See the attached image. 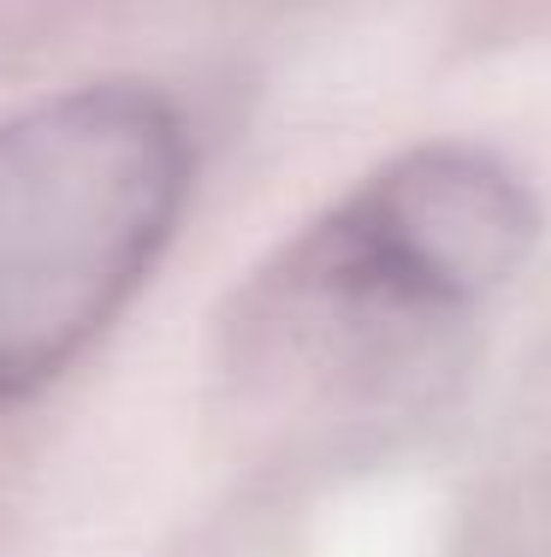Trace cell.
I'll use <instances>...</instances> for the list:
<instances>
[{"label": "cell", "instance_id": "2", "mask_svg": "<svg viewBox=\"0 0 551 557\" xmlns=\"http://www.w3.org/2000/svg\"><path fill=\"white\" fill-rule=\"evenodd\" d=\"M196 149L142 84L48 96L0 125V409L54 386L166 256Z\"/></svg>", "mask_w": 551, "mask_h": 557}, {"label": "cell", "instance_id": "1", "mask_svg": "<svg viewBox=\"0 0 551 557\" xmlns=\"http://www.w3.org/2000/svg\"><path fill=\"white\" fill-rule=\"evenodd\" d=\"M540 244V202L504 154L427 143L297 232L238 297L243 374H356L492 302Z\"/></svg>", "mask_w": 551, "mask_h": 557}]
</instances>
